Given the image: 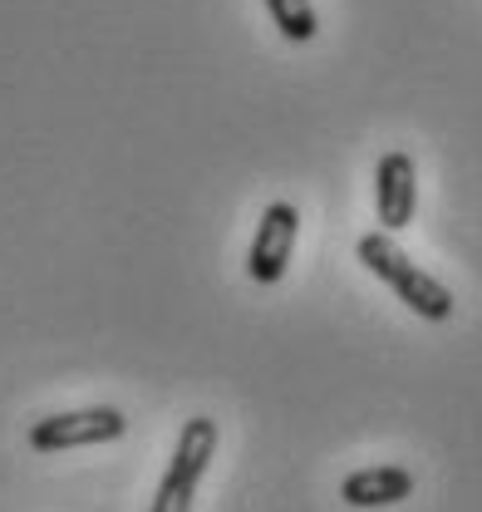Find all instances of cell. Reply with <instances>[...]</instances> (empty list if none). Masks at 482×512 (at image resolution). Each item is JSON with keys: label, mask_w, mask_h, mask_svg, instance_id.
I'll return each mask as SVG.
<instances>
[{"label": "cell", "mask_w": 482, "mask_h": 512, "mask_svg": "<svg viewBox=\"0 0 482 512\" xmlns=\"http://www.w3.org/2000/svg\"><path fill=\"white\" fill-rule=\"evenodd\" d=\"M123 434H128V419H123L114 404H99V409H74V414L35 419L30 424V448L35 453H64V448L114 444Z\"/></svg>", "instance_id": "obj_3"}, {"label": "cell", "mask_w": 482, "mask_h": 512, "mask_svg": "<svg viewBox=\"0 0 482 512\" xmlns=\"http://www.w3.org/2000/svg\"><path fill=\"white\" fill-rule=\"evenodd\" d=\"M355 256H360L379 281L394 286V296H399L414 316L433 320V325H443V320L453 316V291H448L443 281H433L428 271H419L409 256L399 252V242H394L389 232H369V237H360Z\"/></svg>", "instance_id": "obj_1"}, {"label": "cell", "mask_w": 482, "mask_h": 512, "mask_svg": "<svg viewBox=\"0 0 482 512\" xmlns=\"http://www.w3.org/2000/svg\"><path fill=\"white\" fill-rule=\"evenodd\" d=\"M340 498L350 508H394L404 498H414V468L404 463H379V468H355L340 483Z\"/></svg>", "instance_id": "obj_6"}, {"label": "cell", "mask_w": 482, "mask_h": 512, "mask_svg": "<svg viewBox=\"0 0 482 512\" xmlns=\"http://www.w3.org/2000/svg\"><path fill=\"white\" fill-rule=\"evenodd\" d=\"M296 232H301V212L296 202H271L256 222V237H251V252H246V276L256 286H276L291 266L296 252Z\"/></svg>", "instance_id": "obj_4"}, {"label": "cell", "mask_w": 482, "mask_h": 512, "mask_svg": "<svg viewBox=\"0 0 482 512\" xmlns=\"http://www.w3.org/2000/svg\"><path fill=\"white\" fill-rule=\"evenodd\" d=\"M374 207H379V227L394 237L414 222V207H419V168H414V153L404 148H389L374 168Z\"/></svg>", "instance_id": "obj_5"}, {"label": "cell", "mask_w": 482, "mask_h": 512, "mask_svg": "<svg viewBox=\"0 0 482 512\" xmlns=\"http://www.w3.org/2000/svg\"><path fill=\"white\" fill-rule=\"evenodd\" d=\"M266 10H271L276 30H281L291 45L315 40V30H320V20H315V5H310V0H266Z\"/></svg>", "instance_id": "obj_7"}, {"label": "cell", "mask_w": 482, "mask_h": 512, "mask_svg": "<svg viewBox=\"0 0 482 512\" xmlns=\"http://www.w3.org/2000/svg\"><path fill=\"white\" fill-rule=\"evenodd\" d=\"M217 458V419H187L178 434V448H173V463L158 483V498H153V512H192V498L207 478Z\"/></svg>", "instance_id": "obj_2"}]
</instances>
